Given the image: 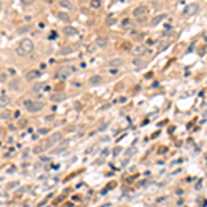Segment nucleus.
I'll return each mask as SVG.
<instances>
[{
    "mask_svg": "<svg viewBox=\"0 0 207 207\" xmlns=\"http://www.w3.org/2000/svg\"><path fill=\"white\" fill-rule=\"evenodd\" d=\"M64 33L68 34V36H73V34L77 33V29H76V28H73V26H66V28L64 29Z\"/></svg>",
    "mask_w": 207,
    "mask_h": 207,
    "instance_id": "nucleus-16",
    "label": "nucleus"
},
{
    "mask_svg": "<svg viewBox=\"0 0 207 207\" xmlns=\"http://www.w3.org/2000/svg\"><path fill=\"white\" fill-rule=\"evenodd\" d=\"M10 116H11V113H10V112H3L2 115H0V117H2V119H8Z\"/></svg>",
    "mask_w": 207,
    "mask_h": 207,
    "instance_id": "nucleus-25",
    "label": "nucleus"
},
{
    "mask_svg": "<svg viewBox=\"0 0 207 207\" xmlns=\"http://www.w3.org/2000/svg\"><path fill=\"white\" fill-rule=\"evenodd\" d=\"M106 44H108V39H105V37H98V39L95 40V46L99 47V48L105 47Z\"/></svg>",
    "mask_w": 207,
    "mask_h": 207,
    "instance_id": "nucleus-15",
    "label": "nucleus"
},
{
    "mask_svg": "<svg viewBox=\"0 0 207 207\" xmlns=\"http://www.w3.org/2000/svg\"><path fill=\"white\" fill-rule=\"evenodd\" d=\"M46 120H47V122H53V120H54V116H53V115H48V116H46Z\"/></svg>",
    "mask_w": 207,
    "mask_h": 207,
    "instance_id": "nucleus-28",
    "label": "nucleus"
},
{
    "mask_svg": "<svg viewBox=\"0 0 207 207\" xmlns=\"http://www.w3.org/2000/svg\"><path fill=\"white\" fill-rule=\"evenodd\" d=\"M28 32H30V26L29 25H25V26H21L19 29H18V33H28Z\"/></svg>",
    "mask_w": 207,
    "mask_h": 207,
    "instance_id": "nucleus-20",
    "label": "nucleus"
},
{
    "mask_svg": "<svg viewBox=\"0 0 207 207\" xmlns=\"http://www.w3.org/2000/svg\"><path fill=\"white\" fill-rule=\"evenodd\" d=\"M57 17L61 21H64V22H69V21H71V17H69V14H66V13H58Z\"/></svg>",
    "mask_w": 207,
    "mask_h": 207,
    "instance_id": "nucleus-17",
    "label": "nucleus"
},
{
    "mask_svg": "<svg viewBox=\"0 0 207 207\" xmlns=\"http://www.w3.org/2000/svg\"><path fill=\"white\" fill-rule=\"evenodd\" d=\"M61 140H62V134H61V133H55V134H53V135L50 137V140H48V144H50V145H54L55 142H60Z\"/></svg>",
    "mask_w": 207,
    "mask_h": 207,
    "instance_id": "nucleus-10",
    "label": "nucleus"
},
{
    "mask_svg": "<svg viewBox=\"0 0 207 207\" xmlns=\"http://www.w3.org/2000/svg\"><path fill=\"white\" fill-rule=\"evenodd\" d=\"M106 24H108V25H113V24H116V19L115 18H108L106 19Z\"/></svg>",
    "mask_w": 207,
    "mask_h": 207,
    "instance_id": "nucleus-26",
    "label": "nucleus"
},
{
    "mask_svg": "<svg viewBox=\"0 0 207 207\" xmlns=\"http://www.w3.org/2000/svg\"><path fill=\"white\" fill-rule=\"evenodd\" d=\"M133 64L135 65L137 68H140V66H142V65H145V64H144V61H142V60H140V58H135V60H133Z\"/></svg>",
    "mask_w": 207,
    "mask_h": 207,
    "instance_id": "nucleus-21",
    "label": "nucleus"
},
{
    "mask_svg": "<svg viewBox=\"0 0 207 207\" xmlns=\"http://www.w3.org/2000/svg\"><path fill=\"white\" fill-rule=\"evenodd\" d=\"M33 2L34 0H21V3H22L24 6H30V4H33Z\"/></svg>",
    "mask_w": 207,
    "mask_h": 207,
    "instance_id": "nucleus-24",
    "label": "nucleus"
},
{
    "mask_svg": "<svg viewBox=\"0 0 207 207\" xmlns=\"http://www.w3.org/2000/svg\"><path fill=\"white\" fill-rule=\"evenodd\" d=\"M75 71V68H71V66H61L60 69L57 71V77L60 79H68L69 76L72 75V72Z\"/></svg>",
    "mask_w": 207,
    "mask_h": 207,
    "instance_id": "nucleus-3",
    "label": "nucleus"
},
{
    "mask_svg": "<svg viewBox=\"0 0 207 207\" xmlns=\"http://www.w3.org/2000/svg\"><path fill=\"white\" fill-rule=\"evenodd\" d=\"M10 102H11V99H10L8 95H0V106H2V108L8 106Z\"/></svg>",
    "mask_w": 207,
    "mask_h": 207,
    "instance_id": "nucleus-13",
    "label": "nucleus"
},
{
    "mask_svg": "<svg viewBox=\"0 0 207 207\" xmlns=\"http://www.w3.org/2000/svg\"><path fill=\"white\" fill-rule=\"evenodd\" d=\"M50 99L53 102H62V101H65L66 99V94H64V93H55V94H53L50 97Z\"/></svg>",
    "mask_w": 207,
    "mask_h": 207,
    "instance_id": "nucleus-6",
    "label": "nucleus"
},
{
    "mask_svg": "<svg viewBox=\"0 0 207 207\" xmlns=\"http://www.w3.org/2000/svg\"><path fill=\"white\" fill-rule=\"evenodd\" d=\"M145 51H146V47H145V46H137L133 50V54L137 55V57H141V55L145 54Z\"/></svg>",
    "mask_w": 207,
    "mask_h": 207,
    "instance_id": "nucleus-12",
    "label": "nucleus"
},
{
    "mask_svg": "<svg viewBox=\"0 0 207 207\" xmlns=\"http://www.w3.org/2000/svg\"><path fill=\"white\" fill-rule=\"evenodd\" d=\"M50 87L46 86V83H36V84L33 86V93H40L43 91V90H48Z\"/></svg>",
    "mask_w": 207,
    "mask_h": 207,
    "instance_id": "nucleus-11",
    "label": "nucleus"
},
{
    "mask_svg": "<svg viewBox=\"0 0 207 207\" xmlns=\"http://www.w3.org/2000/svg\"><path fill=\"white\" fill-rule=\"evenodd\" d=\"M40 76H41V72L40 71H29L26 73V80L32 82V80H34V79L40 77Z\"/></svg>",
    "mask_w": 207,
    "mask_h": 207,
    "instance_id": "nucleus-7",
    "label": "nucleus"
},
{
    "mask_svg": "<svg viewBox=\"0 0 207 207\" xmlns=\"http://www.w3.org/2000/svg\"><path fill=\"white\" fill-rule=\"evenodd\" d=\"M46 145H40V146H36V148H34V149H33V153H40V152L41 151H43V149H46Z\"/></svg>",
    "mask_w": 207,
    "mask_h": 207,
    "instance_id": "nucleus-22",
    "label": "nucleus"
},
{
    "mask_svg": "<svg viewBox=\"0 0 207 207\" xmlns=\"http://www.w3.org/2000/svg\"><path fill=\"white\" fill-rule=\"evenodd\" d=\"M198 10H199V6L196 4V3H192V4H188L185 7L184 13L186 14V15H193V14L198 13Z\"/></svg>",
    "mask_w": 207,
    "mask_h": 207,
    "instance_id": "nucleus-4",
    "label": "nucleus"
},
{
    "mask_svg": "<svg viewBox=\"0 0 207 207\" xmlns=\"http://www.w3.org/2000/svg\"><path fill=\"white\" fill-rule=\"evenodd\" d=\"M101 83H102V77L99 75H94V76H91V77L88 79L90 86H98V84H101Z\"/></svg>",
    "mask_w": 207,
    "mask_h": 207,
    "instance_id": "nucleus-8",
    "label": "nucleus"
},
{
    "mask_svg": "<svg viewBox=\"0 0 207 207\" xmlns=\"http://www.w3.org/2000/svg\"><path fill=\"white\" fill-rule=\"evenodd\" d=\"M166 18V14H160V15H157V17H155L153 19H152V25H157L159 22H162Z\"/></svg>",
    "mask_w": 207,
    "mask_h": 207,
    "instance_id": "nucleus-18",
    "label": "nucleus"
},
{
    "mask_svg": "<svg viewBox=\"0 0 207 207\" xmlns=\"http://www.w3.org/2000/svg\"><path fill=\"white\" fill-rule=\"evenodd\" d=\"M60 6L64 7V8H66V10L73 8V3H72L71 0H60Z\"/></svg>",
    "mask_w": 207,
    "mask_h": 207,
    "instance_id": "nucleus-14",
    "label": "nucleus"
},
{
    "mask_svg": "<svg viewBox=\"0 0 207 207\" xmlns=\"http://www.w3.org/2000/svg\"><path fill=\"white\" fill-rule=\"evenodd\" d=\"M123 65V60L122 58H112V60L109 61V66L110 68H119Z\"/></svg>",
    "mask_w": 207,
    "mask_h": 207,
    "instance_id": "nucleus-9",
    "label": "nucleus"
},
{
    "mask_svg": "<svg viewBox=\"0 0 207 207\" xmlns=\"http://www.w3.org/2000/svg\"><path fill=\"white\" fill-rule=\"evenodd\" d=\"M24 105H25L28 112H30V113L40 112V110L44 108V104L41 101H33V99H26V101L24 102Z\"/></svg>",
    "mask_w": 207,
    "mask_h": 207,
    "instance_id": "nucleus-2",
    "label": "nucleus"
},
{
    "mask_svg": "<svg viewBox=\"0 0 207 207\" xmlns=\"http://www.w3.org/2000/svg\"><path fill=\"white\" fill-rule=\"evenodd\" d=\"M146 13H148L146 7H145V6H138V7H135V10L133 11V15L137 17V18H141V17H144Z\"/></svg>",
    "mask_w": 207,
    "mask_h": 207,
    "instance_id": "nucleus-5",
    "label": "nucleus"
},
{
    "mask_svg": "<svg viewBox=\"0 0 207 207\" xmlns=\"http://www.w3.org/2000/svg\"><path fill=\"white\" fill-rule=\"evenodd\" d=\"M99 6H101V0H91L90 2V7L91 8H99Z\"/></svg>",
    "mask_w": 207,
    "mask_h": 207,
    "instance_id": "nucleus-19",
    "label": "nucleus"
},
{
    "mask_svg": "<svg viewBox=\"0 0 207 207\" xmlns=\"http://www.w3.org/2000/svg\"><path fill=\"white\" fill-rule=\"evenodd\" d=\"M72 53V48L71 47H66V48H62V50H61V55H65V54H71Z\"/></svg>",
    "mask_w": 207,
    "mask_h": 207,
    "instance_id": "nucleus-23",
    "label": "nucleus"
},
{
    "mask_svg": "<svg viewBox=\"0 0 207 207\" xmlns=\"http://www.w3.org/2000/svg\"><path fill=\"white\" fill-rule=\"evenodd\" d=\"M2 7H3V6H2V3H0V10H2Z\"/></svg>",
    "mask_w": 207,
    "mask_h": 207,
    "instance_id": "nucleus-30",
    "label": "nucleus"
},
{
    "mask_svg": "<svg viewBox=\"0 0 207 207\" xmlns=\"http://www.w3.org/2000/svg\"><path fill=\"white\" fill-rule=\"evenodd\" d=\"M48 129H39V134H47Z\"/></svg>",
    "mask_w": 207,
    "mask_h": 207,
    "instance_id": "nucleus-27",
    "label": "nucleus"
},
{
    "mask_svg": "<svg viewBox=\"0 0 207 207\" xmlns=\"http://www.w3.org/2000/svg\"><path fill=\"white\" fill-rule=\"evenodd\" d=\"M33 41L30 39H22L19 43L18 48H17V54L19 55V57H25V55L30 54L33 51Z\"/></svg>",
    "mask_w": 207,
    "mask_h": 207,
    "instance_id": "nucleus-1",
    "label": "nucleus"
},
{
    "mask_svg": "<svg viewBox=\"0 0 207 207\" xmlns=\"http://www.w3.org/2000/svg\"><path fill=\"white\" fill-rule=\"evenodd\" d=\"M110 73H112V75H116V73H117V71H116V69H115V68H113V69H112V71H110Z\"/></svg>",
    "mask_w": 207,
    "mask_h": 207,
    "instance_id": "nucleus-29",
    "label": "nucleus"
}]
</instances>
